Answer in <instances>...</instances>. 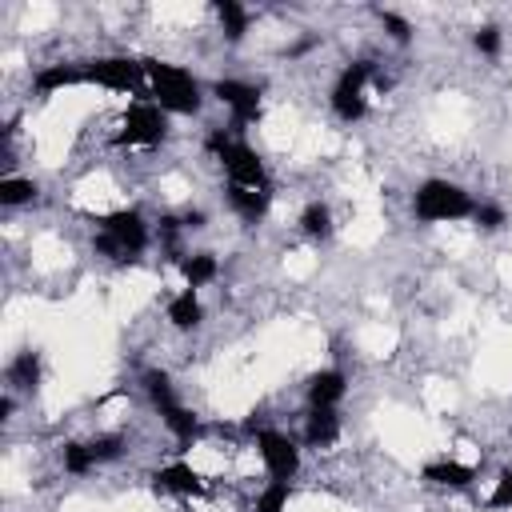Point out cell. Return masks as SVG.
<instances>
[{
    "instance_id": "1",
    "label": "cell",
    "mask_w": 512,
    "mask_h": 512,
    "mask_svg": "<svg viewBox=\"0 0 512 512\" xmlns=\"http://www.w3.org/2000/svg\"><path fill=\"white\" fill-rule=\"evenodd\" d=\"M96 224H100V228H96L92 244H96V252L108 256L112 264H132V260L148 248V224H144V216H140L136 208L108 212V216H100Z\"/></svg>"
},
{
    "instance_id": "24",
    "label": "cell",
    "mask_w": 512,
    "mask_h": 512,
    "mask_svg": "<svg viewBox=\"0 0 512 512\" xmlns=\"http://www.w3.org/2000/svg\"><path fill=\"white\" fill-rule=\"evenodd\" d=\"M288 492L292 484H280V480H268L256 496V512H284L288 508Z\"/></svg>"
},
{
    "instance_id": "16",
    "label": "cell",
    "mask_w": 512,
    "mask_h": 512,
    "mask_svg": "<svg viewBox=\"0 0 512 512\" xmlns=\"http://www.w3.org/2000/svg\"><path fill=\"white\" fill-rule=\"evenodd\" d=\"M40 380V356L36 352H20L8 364V392H32Z\"/></svg>"
},
{
    "instance_id": "22",
    "label": "cell",
    "mask_w": 512,
    "mask_h": 512,
    "mask_svg": "<svg viewBox=\"0 0 512 512\" xmlns=\"http://www.w3.org/2000/svg\"><path fill=\"white\" fill-rule=\"evenodd\" d=\"M36 200V184L32 180H20V176H4L0 180V204L4 208H20V204H32Z\"/></svg>"
},
{
    "instance_id": "23",
    "label": "cell",
    "mask_w": 512,
    "mask_h": 512,
    "mask_svg": "<svg viewBox=\"0 0 512 512\" xmlns=\"http://www.w3.org/2000/svg\"><path fill=\"white\" fill-rule=\"evenodd\" d=\"M60 460H64V468H68L72 476H84V472H92V468H96L92 448H88V444H76V440H68V444L60 448Z\"/></svg>"
},
{
    "instance_id": "9",
    "label": "cell",
    "mask_w": 512,
    "mask_h": 512,
    "mask_svg": "<svg viewBox=\"0 0 512 512\" xmlns=\"http://www.w3.org/2000/svg\"><path fill=\"white\" fill-rule=\"evenodd\" d=\"M212 96L232 112L236 124H252L260 116V92L252 84H244V80H216Z\"/></svg>"
},
{
    "instance_id": "25",
    "label": "cell",
    "mask_w": 512,
    "mask_h": 512,
    "mask_svg": "<svg viewBox=\"0 0 512 512\" xmlns=\"http://www.w3.org/2000/svg\"><path fill=\"white\" fill-rule=\"evenodd\" d=\"M88 448H92L96 464H104V460H116V456L124 452V436L108 432V436H96V440H88Z\"/></svg>"
},
{
    "instance_id": "13",
    "label": "cell",
    "mask_w": 512,
    "mask_h": 512,
    "mask_svg": "<svg viewBox=\"0 0 512 512\" xmlns=\"http://www.w3.org/2000/svg\"><path fill=\"white\" fill-rule=\"evenodd\" d=\"M228 204H232V212H236L244 224H256V220H264V212H268V204H272V192H264V188H244V184H228Z\"/></svg>"
},
{
    "instance_id": "8",
    "label": "cell",
    "mask_w": 512,
    "mask_h": 512,
    "mask_svg": "<svg viewBox=\"0 0 512 512\" xmlns=\"http://www.w3.org/2000/svg\"><path fill=\"white\" fill-rule=\"evenodd\" d=\"M256 448H260V460L268 468V480H280V484H292V476L300 472V448L292 436L276 432V428H260L256 432Z\"/></svg>"
},
{
    "instance_id": "7",
    "label": "cell",
    "mask_w": 512,
    "mask_h": 512,
    "mask_svg": "<svg viewBox=\"0 0 512 512\" xmlns=\"http://www.w3.org/2000/svg\"><path fill=\"white\" fill-rule=\"evenodd\" d=\"M368 76H372V60H352V64L340 72V80L332 84V112H336L344 124H352V120L364 116V108H368V100H364Z\"/></svg>"
},
{
    "instance_id": "18",
    "label": "cell",
    "mask_w": 512,
    "mask_h": 512,
    "mask_svg": "<svg viewBox=\"0 0 512 512\" xmlns=\"http://www.w3.org/2000/svg\"><path fill=\"white\" fill-rule=\"evenodd\" d=\"M72 84H88V80H84V68L52 64V68H40V72H36V88H40V92H56V88H72Z\"/></svg>"
},
{
    "instance_id": "2",
    "label": "cell",
    "mask_w": 512,
    "mask_h": 512,
    "mask_svg": "<svg viewBox=\"0 0 512 512\" xmlns=\"http://www.w3.org/2000/svg\"><path fill=\"white\" fill-rule=\"evenodd\" d=\"M144 76H148V96L164 112H176V116L200 112V100H204L200 96V84L184 68H176L168 60H144Z\"/></svg>"
},
{
    "instance_id": "6",
    "label": "cell",
    "mask_w": 512,
    "mask_h": 512,
    "mask_svg": "<svg viewBox=\"0 0 512 512\" xmlns=\"http://www.w3.org/2000/svg\"><path fill=\"white\" fill-rule=\"evenodd\" d=\"M168 136V112L156 104V100H132L128 112H124V124L116 132V144L120 148H136V144H160Z\"/></svg>"
},
{
    "instance_id": "12",
    "label": "cell",
    "mask_w": 512,
    "mask_h": 512,
    "mask_svg": "<svg viewBox=\"0 0 512 512\" xmlns=\"http://www.w3.org/2000/svg\"><path fill=\"white\" fill-rule=\"evenodd\" d=\"M340 436V412L336 408H308L304 416V444L308 448H328Z\"/></svg>"
},
{
    "instance_id": "3",
    "label": "cell",
    "mask_w": 512,
    "mask_h": 512,
    "mask_svg": "<svg viewBox=\"0 0 512 512\" xmlns=\"http://www.w3.org/2000/svg\"><path fill=\"white\" fill-rule=\"evenodd\" d=\"M412 212H416V220H424V224H448V220L472 216L476 204H472V196H468L460 184H452V180H424V184L416 188V196H412Z\"/></svg>"
},
{
    "instance_id": "26",
    "label": "cell",
    "mask_w": 512,
    "mask_h": 512,
    "mask_svg": "<svg viewBox=\"0 0 512 512\" xmlns=\"http://www.w3.org/2000/svg\"><path fill=\"white\" fill-rule=\"evenodd\" d=\"M376 16H380L384 32H388L396 44H408V40H412V28H408V20H404V16H396V12H384V8H380Z\"/></svg>"
},
{
    "instance_id": "11",
    "label": "cell",
    "mask_w": 512,
    "mask_h": 512,
    "mask_svg": "<svg viewBox=\"0 0 512 512\" xmlns=\"http://www.w3.org/2000/svg\"><path fill=\"white\" fill-rule=\"evenodd\" d=\"M348 392V380L340 368H320L312 380H308V408H336Z\"/></svg>"
},
{
    "instance_id": "29",
    "label": "cell",
    "mask_w": 512,
    "mask_h": 512,
    "mask_svg": "<svg viewBox=\"0 0 512 512\" xmlns=\"http://www.w3.org/2000/svg\"><path fill=\"white\" fill-rule=\"evenodd\" d=\"M488 508H512V468H504L496 476V488L488 496Z\"/></svg>"
},
{
    "instance_id": "19",
    "label": "cell",
    "mask_w": 512,
    "mask_h": 512,
    "mask_svg": "<svg viewBox=\"0 0 512 512\" xmlns=\"http://www.w3.org/2000/svg\"><path fill=\"white\" fill-rule=\"evenodd\" d=\"M216 16H220V28H224V36L236 44V40H244V32H248V12L236 4V0H216Z\"/></svg>"
},
{
    "instance_id": "5",
    "label": "cell",
    "mask_w": 512,
    "mask_h": 512,
    "mask_svg": "<svg viewBox=\"0 0 512 512\" xmlns=\"http://www.w3.org/2000/svg\"><path fill=\"white\" fill-rule=\"evenodd\" d=\"M84 80L112 88V92H136V100H152L148 96V76H144V60H128V56H100L92 64H84Z\"/></svg>"
},
{
    "instance_id": "21",
    "label": "cell",
    "mask_w": 512,
    "mask_h": 512,
    "mask_svg": "<svg viewBox=\"0 0 512 512\" xmlns=\"http://www.w3.org/2000/svg\"><path fill=\"white\" fill-rule=\"evenodd\" d=\"M144 392H148V400H152V408H156L160 416L180 404L176 392H172V380H168L164 372H148V376H144Z\"/></svg>"
},
{
    "instance_id": "15",
    "label": "cell",
    "mask_w": 512,
    "mask_h": 512,
    "mask_svg": "<svg viewBox=\"0 0 512 512\" xmlns=\"http://www.w3.org/2000/svg\"><path fill=\"white\" fill-rule=\"evenodd\" d=\"M472 468L468 464H456V460H436L424 468V480L436 484V488H468L472 484Z\"/></svg>"
},
{
    "instance_id": "28",
    "label": "cell",
    "mask_w": 512,
    "mask_h": 512,
    "mask_svg": "<svg viewBox=\"0 0 512 512\" xmlns=\"http://www.w3.org/2000/svg\"><path fill=\"white\" fill-rule=\"evenodd\" d=\"M472 220H476L484 232H496V228H504V208H500V204H476Z\"/></svg>"
},
{
    "instance_id": "27",
    "label": "cell",
    "mask_w": 512,
    "mask_h": 512,
    "mask_svg": "<svg viewBox=\"0 0 512 512\" xmlns=\"http://www.w3.org/2000/svg\"><path fill=\"white\" fill-rule=\"evenodd\" d=\"M472 44H476V52H484V56H496V52H500V28H496V24H484V28H476V32H472Z\"/></svg>"
},
{
    "instance_id": "4",
    "label": "cell",
    "mask_w": 512,
    "mask_h": 512,
    "mask_svg": "<svg viewBox=\"0 0 512 512\" xmlns=\"http://www.w3.org/2000/svg\"><path fill=\"white\" fill-rule=\"evenodd\" d=\"M208 152L224 164V172H228V184H244V188H264V192H272V184H268V172H264V164H260V156L244 144V140H236L232 132H208Z\"/></svg>"
},
{
    "instance_id": "14",
    "label": "cell",
    "mask_w": 512,
    "mask_h": 512,
    "mask_svg": "<svg viewBox=\"0 0 512 512\" xmlns=\"http://www.w3.org/2000/svg\"><path fill=\"white\" fill-rule=\"evenodd\" d=\"M200 316H204V308H200L196 288H184V292H176V296L168 300V320H172V328L188 332V328L200 324Z\"/></svg>"
},
{
    "instance_id": "17",
    "label": "cell",
    "mask_w": 512,
    "mask_h": 512,
    "mask_svg": "<svg viewBox=\"0 0 512 512\" xmlns=\"http://www.w3.org/2000/svg\"><path fill=\"white\" fill-rule=\"evenodd\" d=\"M180 272H184L188 288H204L208 280H216L220 264H216V256H212V252H192V256H184V260H180Z\"/></svg>"
},
{
    "instance_id": "10",
    "label": "cell",
    "mask_w": 512,
    "mask_h": 512,
    "mask_svg": "<svg viewBox=\"0 0 512 512\" xmlns=\"http://www.w3.org/2000/svg\"><path fill=\"white\" fill-rule=\"evenodd\" d=\"M152 480H156V492H176V496H200V492H204V480H200V472H196L188 460L164 464Z\"/></svg>"
},
{
    "instance_id": "20",
    "label": "cell",
    "mask_w": 512,
    "mask_h": 512,
    "mask_svg": "<svg viewBox=\"0 0 512 512\" xmlns=\"http://www.w3.org/2000/svg\"><path fill=\"white\" fill-rule=\"evenodd\" d=\"M300 228H304V236H312V240H328V236H332V212H328V204L312 200V204L300 212Z\"/></svg>"
}]
</instances>
